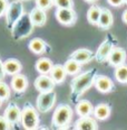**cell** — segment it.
<instances>
[{
    "label": "cell",
    "mask_w": 127,
    "mask_h": 130,
    "mask_svg": "<svg viewBox=\"0 0 127 130\" xmlns=\"http://www.w3.org/2000/svg\"><path fill=\"white\" fill-rule=\"evenodd\" d=\"M34 27L35 26L32 24L30 17H29V13H23L22 17L12 26V28L10 30H11L13 39L19 40L28 37L34 30Z\"/></svg>",
    "instance_id": "obj_2"
},
{
    "label": "cell",
    "mask_w": 127,
    "mask_h": 130,
    "mask_svg": "<svg viewBox=\"0 0 127 130\" xmlns=\"http://www.w3.org/2000/svg\"><path fill=\"white\" fill-rule=\"evenodd\" d=\"M94 111V107L88 100H80L76 104V113L79 117H87L91 116Z\"/></svg>",
    "instance_id": "obj_20"
},
{
    "label": "cell",
    "mask_w": 127,
    "mask_h": 130,
    "mask_svg": "<svg viewBox=\"0 0 127 130\" xmlns=\"http://www.w3.org/2000/svg\"><path fill=\"white\" fill-rule=\"evenodd\" d=\"M8 0H0V17L5 16L8 8Z\"/></svg>",
    "instance_id": "obj_31"
},
{
    "label": "cell",
    "mask_w": 127,
    "mask_h": 130,
    "mask_svg": "<svg viewBox=\"0 0 127 130\" xmlns=\"http://www.w3.org/2000/svg\"><path fill=\"white\" fill-rule=\"evenodd\" d=\"M9 129H12V124L4 116H0V130H9Z\"/></svg>",
    "instance_id": "obj_30"
},
{
    "label": "cell",
    "mask_w": 127,
    "mask_h": 130,
    "mask_svg": "<svg viewBox=\"0 0 127 130\" xmlns=\"http://www.w3.org/2000/svg\"><path fill=\"white\" fill-rule=\"evenodd\" d=\"M121 19H123V21L125 24H127V9L123 12V15H121Z\"/></svg>",
    "instance_id": "obj_34"
},
{
    "label": "cell",
    "mask_w": 127,
    "mask_h": 130,
    "mask_svg": "<svg viewBox=\"0 0 127 130\" xmlns=\"http://www.w3.org/2000/svg\"><path fill=\"white\" fill-rule=\"evenodd\" d=\"M23 13H25V10H23V5L21 0H15V1L10 2L8 5L7 11L5 13L7 26L11 29L12 26L22 17Z\"/></svg>",
    "instance_id": "obj_5"
},
{
    "label": "cell",
    "mask_w": 127,
    "mask_h": 130,
    "mask_svg": "<svg viewBox=\"0 0 127 130\" xmlns=\"http://www.w3.org/2000/svg\"><path fill=\"white\" fill-rule=\"evenodd\" d=\"M124 4H126V5H127V0H124Z\"/></svg>",
    "instance_id": "obj_37"
},
{
    "label": "cell",
    "mask_w": 127,
    "mask_h": 130,
    "mask_svg": "<svg viewBox=\"0 0 127 130\" xmlns=\"http://www.w3.org/2000/svg\"><path fill=\"white\" fill-rule=\"evenodd\" d=\"M29 17L32 21L35 27H40V26H44L47 21V15H46V10L41 9L39 7H35L34 9L30 11L29 13Z\"/></svg>",
    "instance_id": "obj_16"
},
{
    "label": "cell",
    "mask_w": 127,
    "mask_h": 130,
    "mask_svg": "<svg viewBox=\"0 0 127 130\" xmlns=\"http://www.w3.org/2000/svg\"><path fill=\"white\" fill-rule=\"evenodd\" d=\"M10 98V88L4 81H0V99L2 101L8 100Z\"/></svg>",
    "instance_id": "obj_27"
},
{
    "label": "cell",
    "mask_w": 127,
    "mask_h": 130,
    "mask_svg": "<svg viewBox=\"0 0 127 130\" xmlns=\"http://www.w3.org/2000/svg\"><path fill=\"white\" fill-rule=\"evenodd\" d=\"M49 74H50V76L53 77V80L56 82V84L63 83L64 81L66 80V76L68 75L66 70H65V66L64 65H60V64L54 65Z\"/></svg>",
    "instance_id": "obj_21"
},
{
    "label": "cell",
    "mask_w": 127,
    "mask_h": 130,
    "mask_svg": "<svg viewBox=\"0 0 127 130\" xmlns=\"http://www.w3.org/2000/svg\"><path fill=\"white\" fill-rule=\"evenodd\" d=\"M11 88L16 93H22L28 88V78L20 73L13 75L11 78Z\"/></svg>",
    "instance_id": "obj_15"
},
{
    "label": "cell",
    "mask_w": 127,
    "mask_h": 130,
    "mask_svg": "<svg viewBox=\"0 0 127 130\" xmlns=\"http://www.w3.org/2000/svg\"><path fill=\"white\" fill-rule=\"evenodd\" d=\"M107 2L112 7H120L124 5V0H107Z\"/></svg>",
    "instance_id": "obj_32"
},
{
    "label": "cell",
    "mask_w": 127,
    "mask_h": 130,
    "mask_svg": "<svg viewBox=\"0 0 127 130\" xmlns=\"http://www.w3.org/2000/svg\"><path fill=\"white\" fill-rule=\"evenodd\" d=\"M64 66H65V70H66V72L68 75H76L82 71V64H80L79 62L75 61V59L70 58V57L66 61V63L64 64Z\"/></svg>",
    "instance_id": "obj_24"
},
{
    "label": "cell",
    "mask_w": 127,
    "mask_h": 130,
    "mask_svg": "<svg viewBox=\"0 0 127 130\" xmlns=\"http://www.w3.org/2000/svg\"><path fill=\"white\" fill-rule=\"evenodd\" d=\"M74 129L76 130H96L98 129V124H97L95 118L87 116V117H80L75 122Z\"/></svg>",
    "instance_id": "obj_13"
},
{
    "label": "cell",
    "mask_w": 127,
    "mask_h": 130,
    "mask_svg": "<svg viewBox=\"0 0 127 130\" xmlns=\"http://www.w3.org/2000/svg\"><path fill=\"white\" fill-rule=\"evenodd\" d=\"M94 85H95L96 90L100 93H109V92L114 91L115 89L114 82L106 75H96Z\"/></svg>",
    "instance_id": "obj_10"
},
{
    "label": "cell",
    "mask_w": 127,
    "mask_h": 130,
    "mask_svg": "<svg viewBox=\"0 0 127 130\" xmlns=\"http://www.w3.org/2000/svg\"><path fill=\"white\" fill-rule=\"evenodd\" d=\"M6 71H5V65H4V62L0 59V81H2L6 76Z\"/></svg>",
    "instance_id": "obj_33"
},
{
    "label": "cell",
    "mask_w": 127,
    "mask_h": 130,
    "mask_svg": "<svg viewBox=\"0 0 127 130\" xmlns=\"http://www.w3.org/2000/svg\"><path fill=\"white\" fill-rule=\"evenodd\" d=\"M1 104H2V100L0 99V107H1Z\"/></svg>",
    "instance_id": "obj_36"
},
{
    "label": "cell",
    "mask_w": 127,
    "mask_h": 130,
    "mask_svg": "<svg viewBox=\"0 0 127 130\" xmlns=\"http://www.w3.org/2000/svg\"><path fill=\"white\" fill-rule=\"evenodd\" d=\"M97 75V70L91 69L86 72L80 73L79 75L75 76L70 83V90H71V100L77 101L87 90L94 85L95 77Z\"/></svg>",
    "instance_id": "obj_1"
},
{
    "label": "cell",
    "mask_w": 127,
    "mask_h": 130,
    "mask_svg": "<svg viewBox=\"0 0 127 130\" xmlns=\"http://www.w3.org/2000/svg\"><path fill=\"white\" fill-rule=\"evenodd\" d=\"M100 11L101 8L98 6H91L88 9L87 11V20L90 25H95L97 26L99 20V17H100Z\"/></svg>",
    "instance_id": "obj_25"
},
{
    "label": "cell",
    "mask_w": 127,
    "mask_h": 130,
    "mask_svg": "<svg viewBox=\"0 0 127 130\" xmlns=\"http://www.w3.org/2000/svg\"><path fill=\"white\" fill-rule=\"evenodd\" d=\"M21 124L27 130L37 129L39 126V115L30 103H26L21 110Z\"/></svg>",
    "instance_id": "obj_4"
},
{
    "label": "cell",
    "mask_w": 127,
    "mask_h": 130,
    "mask_svg": "<svg viewBox=\"0 0 127 130\" xmlns=\"http://www.w3.org/2000/svg\"><path fill=\"white\" fill-rule=\"evenodd\" d=\"M69 57L79 62L80 64H86L88 62H90L93 58H95V55L88 48H79V50H76L75 52L70 54Z\"/></svg>",
    "instance_id": "obj_12"
},
{
    "label": "cell",
    "mask_w": 127,
    "mask_h": 130,
    "mask_svg": "<svg viewBox=\"0 0 127 130\" xmlns=\"http://www.w3.org/2000/svg\"><path fill=\"white\" fill-rule=\"evenodd\" d=\"M56 95L55 91L50 92H40V94L37 98L36 107L40 112H48L49 110L53 109V107L56 103Z\"/></svg>",
    "instance_id": "obj_6"
},
{
    "label": "cell",
    "mask_w": 127,
    "mask_h": 130,
    "mask_svg": "<svg viewBox=\"0 0 127 130\" xmlns=\"http://www.w3.org/2000/svg\"><path fill=\"white\" fill-rule=\"evenodd\" d=\"M113 23H114V18H113L112 11L109 9H107V8H101L100 17H99L97 26L100 29L106 30V29H109L113 26Z\"/></svg>",
    "instance_id": "obj_17"
},
{
    "label": "cell",
    "mask_w": 127,
    "mask_h": 130,
    "mask_svg": "<svg viewBox=\"0 0 127 130\" xmlns=\"http://www.w3.org/2000/svg\"><path fill=\"white\" fill-rule=\"evenodd\" d=\"M56 18L64 26H72L77 21V13L72 8H57Z\"/></svg>",
    "instance_id": "obj_8"
},
{
    "label": "cell",
    "mask_w": 127,
    "mask_h": 130,
    "mask_svg": "<svg viewBox=\"0 0 127 130\" xmlns=\"http://www.w3.org/2000/svg\"><path fill=\"white\" fill-rule=\"evenodd\" d=\"M53 66H54V63L51 62V59H49L48 57L39 58L38 61L36 62V65H35V67H36L37 72H38L39 74H48V73H50Z\"/></svg>",
    "instance_id": "obj_22"
},
{
    "label": "cell",
    "mask_w": 127,
    "mask_h": 130,
    "mask_svg": "<svg viewBox=\"0 0 127 130\" xmlns=\"http://www.w3.org/2000/svg\"><path fill=\"white\" fill-rule=\"evenodd\" d=\"M21 1H22V0H21ZM26 1H28V0H26Z\"/></svg>",
    "instance_id": "obj_38"
},
{
    "label": "cell",
    "mask_w": 127,
    "mask_h": 130,
    "mask_svg": "<svg viewBox=\"0 0 127 130\" xmlns=\"http://www.w3.org/2000/svg\"><path fill=\"white\" fill-rule=\"evenodd\" d=\"M114 47H115V42L113 39V37L110 36L107 37L97 48L95 53V59L98 63H105L106 61H108V57H109Z\"/></svg>",
    "instance_id": "obj_7"
},
{
    "label": "cell",
    "mask_w": 127,
    "mask_h": 130,
    "mask_svg": "<svg viewBox=\"0 0 127 130\" xmlns=\"http://www.w3.org/2000/svg\"><path fill=\"white\" fill-rule=\"evenodd\" d=\"M4 65H5V71H6V74L8 75H13L18 74V73L21 72L22 70V65L18 59L16 58H8L4 62Z\"/></svg>",
    "instance_id": "obj_18"
},
{
    "label": "cell",
    "mask_w": 127,
    "mask_h": 130,
    "mask_svg": "<svg viewBox=\"0 0 127 130\" xmlns=\"http://www.w3.org/2000/svg\"><path fill=\"white\" fill-rule=\"evenodd\" d=\"M56 85V82L53 80L51 76H48L47 74H40L35 80V88L39 92H50L54 91Z\"/></svg>",
    "instance_id": "obj_9"
},
{
    "label": "cell",
    "mask_w": 127,
    "mask_h": 130,
    "mask_svg": "<svg viewBox=\"0 0 127 130\" xmlns=\"http://www.w3.org/2000/svg\"><path fill=\"white\" fill-rule=\"evenodd\" d=\"M108 63L114 67L124 64L126 62V51L121 47H114L108 57Z\"/></svg>",
    "instance_id": "obj_11"
},
{
    "label": "cell",
    "mask_w": 127,
    "mask_h": 130,
    "mask_svg": "<svg viewBox=\"0 0 127 130\" xmlns=\"http://www.w3.org/2000/svg\"><path fill=\"white\" fill-rule=\"evenodd\" d=\"M4 117L12 124H17L21 121V110L19 109V107L16 104H10L9 107L5 110L4 112Z\"/></svg>",
    "instance_id": "obj_14"
},
{
    "label": "cell",
    "mask_w": 127,
    "mask_h": 130,
    "mask_svg": "<svg viewBox=\"0 0 127 130\" xmlns=\"http://www.w3.org/2000/svg\"><path fill=\"white\" fill-rule=\"evenodd\" d=\"M72 109L68 104H59L54 111L51 122L58 129L67 128L72 119Z\"/></svg>",
    "instance_id": "obj_3"
},
{
    "label": "cell",
    "mask_w": 127,
    "mask_h": 130,
    "mask_svg": "<svg viewBox=\"0 0 127 130\" xmlns=\"http://www.w3.org/2000/svg\"><path fill=\"white\" fill-rule=\"evenodd\" d=\"M28 47L34 54H37V55H38V54H42V53L46 52L47 44H46L41 38H38V37H37V38H34L29 42Z\"/></svg>",
    "instance_id": "obj_23"
},
{
    "label": "cell",
    "mask_w": 127,
    "mask_h": 130,
    "mask_svg": "<svg viewBox=\"0 0 127 130\" xmlns=\"http://www.w3.org/2000/svg\"><path fill=\"white\" fill-rule=\"evenodd\" d=\"M114 75H115L116 80L119 83H121V84L127 83V65L124 63V64L119 65V66L115 67Z\"/></svg>",
    "instance_id": "obj_26"
},
{
    "label": "cell",
    "mask_w": 127,
    "mask_h": 130,
    "mask_svg": "<svg viewBox=\"0 0 127 130\" xmlns=\"http://www.w3.org/2000/svg\"><path fill=\"white\" fill-rule=\"evenodd\" d=\"M54 6L57 8H74L72 0H54Z\"/></svg>",
    "instance_id": "obj_28"
},
{
    "label": "cell",
    "mask_w": 127,
    "mask_h": 130,
    "mask_svg": "<svg viewBox=\"0 0 127 130\" xmlns=\"http://www.w3.org/2000/svg\"><path fill=\"white\" fill-rule=\"evenodd\" d=\"M86 2H90V4H93V2H96L97 0H85Z\"/></svg>",
    "instance_id": "obj_35"
},
{
    "label": "cell",
    "mask_w": 127,
    "mask_h": 130,
    "mask_svg": "<svg viewBox=\"0 0 127 130\" xmlns=\"http://www.w3.org/2000/svg\"><path fill=\"white\" fill-rule=\"evenodd\" d=\"M36 6L44 10H48L54 6V0H35Z\"/></svg>",
    "instance_id": "obj_29"
},
{
    "label": "cell",
    "mask_w": 127,
    "mask_h": 130,
    "mask_svg": "<svg viewBox=\"0 0 127 130\" xmlns=\"http://www.w3.org/2000/svg\"><path fill=\"white\" fill-rule=\"evenodd\" d=\"M112 109L107 103H99L96 107H94V111H93V116L95 119L98 120H106L109 118Z\"/></svg>",
    "instance_id": "obj_19"
}]
</instances>
